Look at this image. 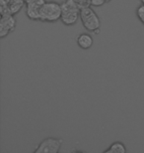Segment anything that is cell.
<instances>
[{"label":"cell","mask_w":144,"mask_h":153,"mask_svg":"<svg viewBox=\"0 0 144 153\" xmlns=\"http://www.w3.org/2000/svg\"><path fill=\"white\" fill-rule=\"evenodd\" d=\"M81 7L75 0H65L61 3L60 21L65 26H73L80 19Z\"/></svg>","instance_id":"6da1fadb"},{"label":"cell","mask_w":144,"mask_h":153,"mask_svg":"<svg viewBox=\"0 0 144 153\" xmlns=\"http://www.w3.org/2000/svg\"><path fill=\"white\" fill-rule=\"evenodd\" d=\"M80 20L82 25L88 32L94 33L96 35L100 34L102 23H101V19L98 16V14L93 10L92 6L81 8Z\"/></svg>","instance_id":"7a4b0ae2"},{"label":"cell","mask_w":144,"mask_h":153,"mask_svg":"<svg viewBox=\"0 0 144 153\" xmlns=\"http://www.w3.org/2000/svg\"><path fill=\"white\" fill-rule=\"evenodd\" d=\"M61 18V3L56 1H45L39 12V21L53 23Z\"/></svg>","instance_id":"3957f363"},{"label":"cell","mask_w":144,"mask_h":153,"mask_svg":"<svg viewBox=\"0 0 144 153\" xmlns=\"http://www.w3.org/2000/svg\"><path fill=\"white\" fill-rule=\"evenodd\" d=\"M63 144V139L57 137H48L39 142L34 150L35 153H58Z\"/></svg>","instance_id":"277c9868"},{"label":"cell","mask_w":144,"mask_h":153,"mask_svg":"<svg viewBox=\"0 0 144 153\" xmlns=\"http://www.w3.org/2000/svg\"><path fill=\"white\" fill-rule=\"evenodd\" d=\"M26 6L25 0H0V13L1 15H15Z\"/></svg>","instance_id":"5b68a950"},{"label":"cell","mask_w":144,"mask_h":153,"mask_svg":"<svg viewBox=\"0 0 144 153\" xmlns=\"http://www.w3.org/2000/svg\"><path fill=\"white\" fill-rule=\"evenodd\" d=\"M17 26V20L12 14L1 15L0 19V38L4 39L9 34L14 32Z\"/></svg>","instance_id":"8992f818"},{"label":"cell","mask_w":144,"mask_h":153,"mask_svg":"<svg viewBox=\"0 0 144 153\" xmlns=\"http://www.w3.org/2000/svg\"><path fill=\"white\" fill-rule=\"evenodd\" d=\"M26 1V15L30 20L39 21V12L45 0H25Z\"/></svg>","instance_id":"52a82bcc"},{"label":"cell","mask_w":144,"mask_h":153,"mask_svg":"<svg viewBox=\"0 0 144 153\" xmlns=\"http://www.w3.org/2000/svg\"><path fill=\"white\" fill-rule=\"evenodd\" d=\"M76 43H77L78 47L81 48L82 50H89L93 47L94 39L89 33H81L76 38Z\"/></svg>","instance_id":"ba28073f"},{"label":"cell","mask_w":144,"mask_h":153,"mask_svg":"<svg viewBox=\"0 0 144 153\" xmlns=\"http://www.w3.org/2000/svg\"><path fill=\"white\" fill-rule=\"evenodd\" d=\"M127 151L126 147L122 142L115 141L110 145L108 149H106L105 153H125Z\"/></svg>","instance_id":"9c48e42d"},{"label":"cell","mask_w":144,"mask_h":153,"mask_svg":"<svg viewBox=\"0 0 144 153\" xmlns=\"http://www.w3.org/2000/svg\"><path fill=\"white\" fill-rule=\"evenodd\" d=\"M136 16L138 18V20L144 25V4H141L138 6L136 9Z\"/></svg>","instance_id":"30bf717a"},{"label":"cell","mask_w":144,"mask_h":153,"mask_svg":"<svg viewBox=\"0 0 144 153\" xmlns=\"http://www.w3.org/2000/svg\"><path fill=\"white\" fill-rule=\"evenodd\" d=\"M75 1L77 2V4L80 6L81 8L91 6V0H75Z\"/></svg>","instance_id":"8fae6325"},{"label":"cell","mask_w":144,"mask_h":153,"mask_svg":"<svg viewBox=\"0 0 144 153\" xmlns=\"http://www.w3.org/2000/svg\"><path fill=\"white\" fill-rule=\"evenodd\" d=\"M106 2V0H91V6L92 7H101Z\"/></svg>","instance_id":"7c38bea8"},{"label":"cell","mask_w":144,"mask_h":153,"mask_svg":"<svg viewBox=\"0 0 144 153\" xmlns=\"http://www.w3.org/2000/svg\"><path fill=\"white\" fill-rule=\"evenodd\" d=\"M111 1H112V0H106V2H107V3H109V2H111Z\"/></svg>","instance_id":"4fadbf2b"},{"label":"cell","mask_w":144,"mask_h":153,"mask_svg":"<svg viewBox=\"0 0 144 153\" xmlns=\"http://www.w3.org/2000/svg\"><path fill=\"white\" fill-rule=\"evenodd\" d=\"M140 1H141V3H142V4H144V0H140Z\"/></svg>","instance_id":"5bb4252c"}]
</instances>
